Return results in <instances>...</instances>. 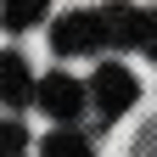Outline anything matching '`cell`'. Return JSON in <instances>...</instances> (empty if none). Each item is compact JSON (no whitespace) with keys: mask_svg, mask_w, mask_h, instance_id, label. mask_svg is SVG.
Wrapping results in <instances>:
<instances>
[{"mask_svg":"<svg viewBox=\"0 0 157 157\" xmlns=\"http://www.w3.org/2000/svg\"><path fill=\"white\" fill-rule=\"evenodd\" d=\"M84 95L95 101V112H101V118H118V112H129V107H135L140 84H135V73H129V67H118V62H101Z\"/></svg>","mask_w":157,"mask_h":157,"instance_id":"cell-1","label":"cell"},{"mask_svg":"<svg viewBox=\"0 0 157 157\" xmlns=\"http://www.w3.org/2000/svg\"><path fill=\"white\" fill-rule=\"evenodd\" d=\"M51 45L62 51V56L101 51V17H95V11H67V17H56V28H51Z\"/></svg>","mask_w":157,"mask_h":157,"instance_id":"cell-2","label":"cell"},{"mask_svg":"<svg viewBox=\"0 0 157 157\" xmlns=\"http://www.w3.org/2000/svg\"><path fill=\"white\" fill-rule=\"evenodd\" d=\"M34 101L45 107L56 124H67V118L84 107V84H78V78H67V73H51V78H39V84H34Z\"/></svg>","mask_w":157,"mask_h":157,"instance_id":"cell-3","label":"cell"},{"mask_svg":"<svg viewBox=\"0 0 157 157\" xmlns=\"http://www.w3.org/2000/svg\"><path fill=\"white\" fill-rule=\"evenodd\" d=\"M0 101H11V107H23V101H34V78H28V62L23 56H0Z\"/></svg>","mask_w":157,"mask_h":157,"instance_id":"cell-4","label":"cell"},{"mask_svg":"<svg viewBox=\"0 0 157 157\" xmlns=\"http://www.w3.org/2000/svg\"><path fill=\"white\" fill-rule=\"evenodd\" d=\"M39 157H95V151H90V140H84V135H73V129H56V135H45Z\"/></svg>","mask_w":157,"mask_h":157,"instance_id":"cell-5","label":"cell"},{"mask_svg":"<svg viewBox=\"0 0 157 157\" xmlns=\"http://www.w3.org/2000/svg\"><path fill=\"white\" fill-rule=\"evenodd\" d=\"M23 146H28L23 124H0V157H23Z\"/></svg>","mask_w":157,"mask_h":157,"instance_id":"cell-6","label":"cell"},{"mask_svg":"<svg viewBox=\"0 0 157 157\" xmlns=\"http://www.w3.org/2000/svg\"><path fill=\"white\" fill-rule=\"evenodd\" d=\"M39 17H45V6H6L0 23H6V28H28V23H39Z\"/></svg>","mask_w":157,"mask_h":157,"instance_id":"cell-7","label":"cell"}]
</instances>
